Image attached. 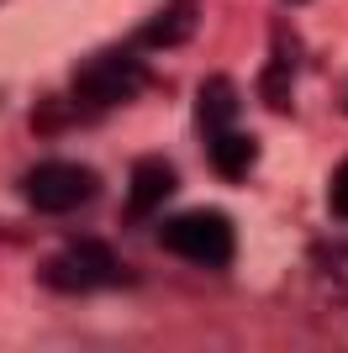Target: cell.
Listing matches in <instances>:
<instances>
[{
    "label": "cell",
    "instance_id": "cell-2",
    "mask_svg": "<svg viewBox=\"0 0 348 353\" xmlns=\"http://www.w3.org/2000/svg\"><path fill=\"white\" fill-rule=\"evenodd\" d=\"M148 85V69L137 59V48H101L74 69V101L79 105H122Z\"/></svg>",
    "mask_w": 348,
    "mask_h": 353
},
{
    "label": "cell",
    "instance_id": "cell-1",
    "mask_svg": "<svg viewBox=\"0 0 348 353\" xmlns=\"http://www.w3.org/2000/svg\"><path fill=\"white\" fill-rule=\"evenodd\" d=\"M159 243L174 259H190V264H201V269H222L238 253L232 216H222V211H180V216H169L159 227Z\"/></svg>",
    "mask_w": 348,
    "mask_h": 353
},
{
    "label": "cell",
    "instance_id": "cell-10",
    "mask_svg": "<svg viewBox=\"0 0 348 353\" xmlns=\"http://www.w3.org/2000/svg\"><path fill=\"white\" fill-rule=\"evenodd\" d=\"M285 6H306V0H285Z\"/></svg>",
    "mask_w": 348,
    "mask_h": 353
},
{
    "label": "cell",
    "instance_id": "cell-8",
    "mask_svg": "<svg viewBox=\"0 0 348 353\" xmlns=\"http://www.w3.org/2000/svg\"><path fill=\"white\" fill-rule=\"evenodd\" d=\"M238 111H243V101H238V85H232L227 74H211V79H201V90H195V121H201V132H222V127H232L238 121Z\"/></svg>",
    "mask_w": 348,
    "mask_h": 353
},
{
    "label": "cell",
    "instance_id": "cell-6",
    "mask_svg": "<svg viewBox=\"0 0 348 353\" xmlns=\"http://www.w3.org/2000/svg\"><path fill=\"white\" fill-rule=\"evenodd\" d=\"M201 32V0H164L137 27V48H180Z\"/></svg>",
    "mask_w": 348,
    "mask_h": 353
},
{
    "label": "cell",
    "instance_id": "cell-9",
    "mask_svg": "<svg viewBox=\"0 0 348 353\" xmlns=\"http://www.w3.org/2000/svg\"><path fill=\"white\" fill-rule=\"evenodd\" d=\"M327 206H333V216H338V221H348V163L333 174V195H327Z\"/></svg>",
    "mask_w": 348,
    "mask_h": 353
},
{
    "label": "cell",
    "instance_id": "cell-7",
    "mask_svg": "<svg viewBox=\"0 0 348 353\" xmlns=\"http://www.w3.org/2000/svg\"><path fill=\"white\" fill-rule=\"evenodd\" d=\"M253 159H259V143L248 132H238V127H222V132H211V143H206V163H211V174L222 179H248V169H253Z\"/></svg>",
    "mask_w": 348,
    "mask_h": 353
},
{
    "label": "cell",
    "instance_id": "cell-5",
    "mask_svg": "<svg viewBox=\"0 0 348 353\" xmlns=\"http://www.w3.org/2000/svg\"><path fill=\"white\" fill-rule=\"evenodd\" d=\"M174 190H180V174H174L169 159H137L132 163V179H127V206H122V216L127 221L159 216L174 201Z\"/></svg>",
    "mask_w": 348,
    "mask_h": 353
},
{
    "label": "cell",
    "instance_id": "cell-4",
    "mask_svg": "<svg viewBox=\"0 0 348 353\" xmlns=\"http://www.w3.org/2000/svg\"><path fill=\"white\" fill-rule=\"evenodd\" d=\"M43 285H53L64 295H90V290H106V285H122V264L106 243H69L43 264Z\"/></svg>",
    "mask_w": 348,
    "mask_h": 353
},
{
    "label": "cell",
    "instance_id": "cell-3",
    "mask_svg": "<svg viewBox=\"0 0 348 353\" xmlns=\"http://www.w3.org/2000/svg\"><path fill=\"white\" fill-rule=\"evenodd\" d=\"M95 190H101L95 169L69 163V159H48V163H37V169H27V179H21L27 206L43 211V216H69V211L90 206V201H95Z\"/></svg>",
    "mask_w": 348,
    "mask_h": 353
}]
</instances>
